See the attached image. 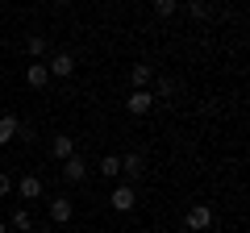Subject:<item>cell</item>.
<instances>
[{
    "label": "cell",
    "mask_w": 250,
    "mask_h": 233,
    "mask_svg": "<svg viewBox=\"0 0 250 233\" xmlns=\"http://www.w3.org/2000/svg\"><path fill=\"white\" fill-rule=\"evenodd\" d=\"M46 71H50V79H71V75H75V54L71 50L46 54Z\"/></svg>",
    "instance_id": "6da1fadb"
},
{
    "label": "cell",
    "mask_w": 250,
    "mask_h": 233,
    "mask_svg": "<svg viewBox=\"0 0 250 233\" xmlns=\"http://www.w3.org/2000/svg\"><path fill=\"white\" fill-rule=\"evenodd\" d=\"M154 104H159V100L150 96V88H129V92H125V113H129V116H146Z\"/></svg>",
    "instance_id": "7a4b0ae2"
},
{
    "label": "cell",
    "mask_w": 250,
    "mask_h": 233,
    "mask_svg": "<svg viewBox=\"0 0 250 233\" xmlns=\"http://www.w3.org/2000/svg\"><path fill=\"white\" fill-rule=\"evenodd\" d=\"M108 208H113V213H134V208H138V192H134V183H117L113 196H108Z\"/></svg>",
    "instance_id": "3957f363"
},
{
    "label": "cell",
    "mask_w": 250,
    "mask_h": 233,
    "mask_svg": "<svg viewBox=\"0 0 250 233\" xmlns=\"http://www.w3.org/2000/svg\"><path fill=\"white\" fill-rule=\"evenodd\" d=\"M184 225H188V233H208L213 229V208L208 204H192L188 216H184Z\"/></svg>",
    "instance_id": "277c9868"
},
{
    "label": "cell",
    "mask_w": 250,
    "mask_h": 233,
    "mask_svg": "<svg viewBox=\"0 0 250 233\" xmlns=\"http://www.w3.org/2000/svg\"><path fill=\"white\" fill-rule=\"evenodd\" d=\"M88 167H92V162L83 158L80 150H75L67 162H59V171H62V179H67V183H83V179H88Z\"/></svg>",
    "instance_id": "5b68a950"
},
{
    "label": "cell",
    "mask_w": 250,
    "mask_h": 233,
    "mask_svg": "<svg viewBox=\"0 0 250 233\" xmlns=\"http://www.w3.org/2000/svg\"><path fill=\"white\" fill-rule=\"evenodd\" d=\"M142 175H146V158H142L138 150H129V154L121 158V179H117V183H138Z\"/></svg>",
    "instance_id": "8992f818"
},
{
    "label": "cell",
    "mask_w": 250,
    "mask_h": 233,
    "mask_svg": "<svg viewBox=\"0 0 250 233\" xmlns=\"http://www.w3.org/2000/svg\"><path fill=\"white\" fill-rule=\"evenodd\" d=\"M75 216V200L71 196H54L50 200V225H71Z\"/></svg>",
    "instance_id": "52a82bcc"
},
{
    "label": "cell",
    "mask_w": 250,
    "mask_h": 233,
    "mask_svg": "<svg viewBox=\"0 0 250 233\" xmlns=\"http://www.w3.org/2000/svg\"><path fill=\"white\" fill-rule=\"evenodd\" d=\"M150 96H154V100H163V104H171V100L179 96V83L171 79V75H154V83H150Z\"/></svg>",
    "instance_id": "ba28073f"
},
{
    "label": "cell",
    "mask_w": 250,
    "mask_h": 233,
    "mask_svg": "<svg viewBox=\"0 0 250 233\" xmlns=\"http://www.w3.org/2000/svg\"><path fill=\"white\" fill-rule=\"evenodd\" d=\"M25 54H29V63H46V54H50V42H46L42 34H25Z\"/></svg>",
    "instance_id": "9c48e42d"
},
{
    "label": "cell",
    "mask_w": 250,
    "mask_h": 233,
    "mask_svg": "<svg viewBox=\"0 0 250 233\" xmlns=\"http://www.w3.org/2000/svg\"><path fill=\"white\" fill-rule=\"evenodd\" d=\"M50 154H54V162H67L75 154V137L71 134H54L50 137Z\"/></svg>",
    "instance_id": "30bf717a"
},
{
    "label": "cell",
    "mask_w": 250,
    "mask_h": 233,
    "mask_svg": "<svg viewBox=\"0 0 250 233\" xmlns=\"http://www.w3.org/2000/svg\"><path fill=\"white\" fill-rule=\"evenodd\" d=\"M13 188H17V196H21V200H38V196H42V192H46L38 175H21V179L13 183Z\"/></svg>",
    "instance_id": "8fae6325"
},
{
    "label": "cell",
    "mask_w": 250,
    "mask_h": 233,
    "mask_svg": "<svg viewBox=\"0 0 250 233\" xmlns=\"http://www.w3.org/2000/svg\"><path fill=\"white\" fill-rule=\"evenodd\" d=\"M4 225H9V229H17V233H34V229H38L25 204H21V208H13V213H9V221H4Z\"/></svg>",
    "instance_id": "7c38bea8"
},
{
    "label": "cell",
    "mask_w": 250,
    "mask_h": 233,
    "mask_svg": "<svg viewBox=\"0 0 250 233\" xmlns=\"http://www.w3.org/2000/svg\"><path fill=\"white\" fill-rule=\"evenodd\" d=\"M25 83L34 92H42L46 83H50V71H46V63H25Z\"/></svg>",
    "instance_id": "4fadbf2b"
},
{
    "label": "cell",
    "mask_w": 250,
    "mask_h": 233,
    "mask_svg": "<svg viewBox=\"0 0 250 233\" xmlns=\"http://www.w3.org/2000/svg\"><path fill=\"white\" fill-rule=\"evenodd\" d=\"M154 83V67L150 63H134L129 67V88H150Z\"/></svg>",
    "instance_id": "5bb4252c"
},
{
    "label": "cell",
    "mask_w": 250,
    "mask_h": 233,
    "mask_svg": "<svg viewBox=\"0 0 250 233\" xmlns=\"http://www.w3.org/2000/svg\"><path fill=\"white\" fill-rule=\"evenodd\" d=\"M17 129H21V116H13V113L0 116V146H9L13 137H17Z\"/></svg>",
    "instance_id": "9a60e30c"
},
{
    "label": "cell",
    "mask_w": 250,
    "mask_h": 233,
    "mask_svg": "<svg viewBox=\"0 0 250 233\" xmlns=\"http://www.w3.org/2000/svg\"><path fill=\"white\" fill-rule=\"evenodd\" d=\"M96 171L104 179H121V154H104V158L96 162Z\"/></svg>",
    "instance_id": "2e32d148"
},
{
    "label": "cell",
    "mask_w": 250,
    "mask_h": 233,
    "mask_svg": "<svg viewBox=\"0 0 250 233\" xmlns=\"http://www.w3.org/2000/svg\"><path fill=\"white\" fill-rule=\"evenodd\" d=\"M150 9H154V17H159V21H167V17H175V13H179V0H150Z\"/></svg>",
    "instance_id": "e0dca14e"
},
{
    "label": "cell",
    "mask_w": 250,
    "mask_h": 233,
    "mask_svg": "<svg viewBox=\"0 0 250 233\" xmlns=\"http://www.w3.org/2000/svg\"><path fill=\"white\" fill-rule=\"evenodd\" d=\"M188 9H192V17H196V21L208 17V4H205V0H188Z\"/></svg>",
    "instance_id": "ac0fdd59"
},
{
    "label": "cell",
    "mask_w": 250,
    "mask_h": 233,
    "mask_svg": "<svg viewBox=\"0 0 250 233\" xmlns=\"http://www.w3.org/2000/svg\"><path fill=\"white\" fill-rule=\"evenodd\" d=\"M9 192H13V175H9V171H0V200L9 196Z\"/></svg>",
    "instance_id": "d6986e66"
},
{
    "label": "cell",
    "mask_w": 250,
    "mask_h": 233,
    "mask_svg": "<svg viewBox=\"0 0 250 233\" xmlns=\"http://www.w3.org/2000/svg\"><path fill=\"white\" fill-rule=\"evenodd\" d=\"M17 137H21V142H34V125H29V121H25V125L17 129Z\"/></svg>",
    "instance_id": "ffe728a7"
},
{
    "label": "cell",
    "mask_w": 250,
    "mask_h": 233,
    "mask_svg": "<svg viewBox=\"0 0 250 233\" xmlns=\"http://www.w3.org/2000/svg\"><path fill=\"white\" fill-rule=\"evenodd\" d=\"M50 4H54V9H67V4H71V0H50Z\"/></svg>",
    "instance_id": "44dd1931"
},
{
    "label": "cell",
    "mask_w": 250,
    "mask_h": 233,
    "mask_svg": "<svg viewBox=\"0 0 250 233\" xmlns=\"http://www.w3.org/2000/svg\"><path fill=\"white\" fill-rule=\"evenodd\" d=\"M0 233H9V225H4V216H0Z\"/></svg>",
    "instance_id": "7402d4cb"
}]
</instances>
